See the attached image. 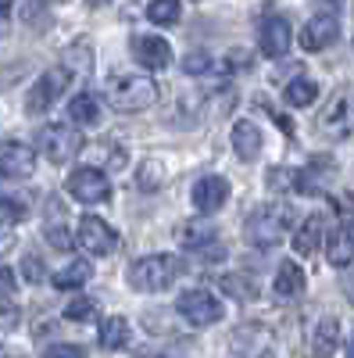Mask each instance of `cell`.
<instances>
[{
  "label": "cell",
  "mask_w": 354,
  "mask_h": 358,
  "mask_svg": "<svg viewBox=\"0 0 354 358\" xmlns=\"http://www.w3.org/2000/svg\"><path fill=\"white\" fill-rule=\"evenodd\" d=\"M293 229V204L290 201H265L261 208L247 215L244 222V241L254 251H272L279 248Z\"/></svg>",
  "instance_id": "6da1fadb"
},
{
  "label": "cell",
  "mask_w": 354,
  "mask_h": 358,
  "mask_svg": "<svg viewBox=\"0 0 354 358\" xmlns=\"http://www.w3.org/2000/svg\"><path fill=\"white\" fill-rule=\"evenodd\" d=\"M183 276V258L179 255H147L129 265V287L140 294H161Z\"/></svg>",
  "instance_id": "7a4b0ae2"
},
{
  "label": "cell",
  "mask_w": 354,
  "mask_h": 358,
  "mask_svg": "<svg viewBox=\"0 0 354 358\" xmlns=\"http://www.w3.org/2000/svg\"><path fill=\"white\" fill-rule=\"evenodd\" d=\"M104 97L118 111H147L158 101V86L147 76H111L104 86Z\"/></svg>",
  "instance_id": "3957f363"
},
{
  "label": "cell",
  "mask_w": 354,
  "mask_h": 358,
  "mask_svg": "<svg viewBox=\"0 0 354 358\" xmlns=\"http://www.w3.org/2000/svg\"><path fill=\"white\" fill-rule=\"evenodd\" d=\"M175 312H179L186 322H193V326H215V322H222V315H226L222 301H219L212 290H204V287L183 290L179 301H175Z\"/></svg>",
  "instance_id": "277c9868"
},
{
  "label": "cell",
  "mask_w": 354,
  "mask_h": 358,
  "mask_svg": "<svg viewBox=\"0 0 354 358\" xmlns=\"http://www.w3.org/2000/svg\"><path fill=\"white\" fill-rule=\"evenodd\" d=\"M68 83H72V76H68L61 65H57V69H47V72L33 83V90H29L25 111H29V115H43V111H50L54 101L68 90Z\"/></svg>",
  "instance_id": "5b68a950"
},
{
  "label": "cell",
  "mask_w": 354,
  "mask_h": 358,
  "mask_svg": "<svg viewBox=\"0 0 354 358\" xmlns=\"http://www.w3.org/2000/svg\"><path fill=\"white\" fill-rule=\"evenodd\" d=\"M68 197H75L79 204H104L111 197V179L104 176V169H94V165H86V169H75L68 176Z\"/></svg>",
  "instance_id": "8992f818"
},
{
  "label": "cell",
  "mask_w": 354,
  "mask_h": 358,
  "mask_svg": "<svg viewBox=\"0 0 354 358\" xmlns=\"http://www.w3.org/2000/svg\"><path fill=\"white\" fill-rule=\"evenodd\" d=\"M75 244L86 255H111V251H118V233L97 215H82L75 226Z\"/></svg>",
  "instance_id": "52a82bcc"
},
{
  "label": "cell",
  "mask_w": 354,
  "mask_h": 358,
  "mask_svg": "<svg viewBox=\"0 0 354 358\" xmlns=\"http://www.w3.org/2000/svg\"><path fill=\"white\" fill-rule=\"evenodd\" d=\"M40 151L47 155V162L65 165V162H72L82 151V136L72 126H47L40 133Z\"/></svg>",
  "instance_id": "ba28073f"
},
{
  "label": "cell",
  "mask_w": 354,
  "mask_h": 358,
  "mask_svg": "<svg viewBox=\"0 0 354 358\" xmlns=\"http://www.w3.org/2000/svg\"><path fill=\"white\" fill-rule=\"evenodd\" d=\"M340 40V15L330 8V11H318V15H311L308 22H304V29H301V47L304 50H330L333 43Z\"/></svg>",
  "instance_id": "9c48e42d"
},
{
  "label": "cell",
  "mask_w": 354,
  "mask_h": 358,
  "mask_svg": "<svg viewBox=\"0 0 354 358\" xmlns=\"http://www.w3.org/2000/svg\"><path fill=\"white\" fill-rule=\"evenodd\" d=\"M190 201H193V208L200 215H215L219 208H226V201H229V179H222V176H200L193 183V190H190Z\"/></svg>",
  "instance_id": "30bf717a"
},
{
  "label": "cell",
  "mask_w": 354,
  "mask_h": 358,
  "mask_svg": "<svg viewBox=\"0 0 354 358\" xmlns=\"http://www.w3.org/2000/svg\"><path fill=\"white\" fill-rule=\"evenodd\" d=\"M258 43L265 57H286L290 54V22L283 15H265L258 25Z\"/></svg>",
  "instance_id": "8fae6325"
},
{
  "label": "cell",
  "mask_w": 354,
  "mask_h": 358,
  "mask_svg": "<svg viewBox=\"0 0 354 358\" xmlns=\"http://www.w3.org/2000/svg\"><path fill=\"white\" fill-rule=\"evenodd\" d=\"M129 47H133L136 62H140L143 69H151V72L172 65V47H168V40H161V36H154V33H136Z\"/></svg>",
  "instance_id": "7c38bea8"
},
{
  "label": "cell",
  "mask_w": 354,
  "mask_h": 358,
  "mask_svg": "<svg viewBox=\"0 0 354 358\" xmlns=\"http://www.w3.org/2000/svg\"><path fill=\"white\" fill-rule=\"evenodd\" d=\"M36 169V151L22 140L0 143V176H29Z\"/></svg>",
  "instance_id": "4fadbf2b"
},
{
  "label": "cell",
  "mask_w": 354,
  "mask_h": 358,
  "mask_svg": "<svg viewBox=\"0 0 354 358\" xmlns=\"http://www.w3.org/2000/svg\"><path fill=\"white\" fill-rule=\"evenodd\" d=\"M43 236H47V244H50V248H57V251H72V244H75V236H72V233H68V226H65V204L57 201V197H47Z\"/></svg>",
  "instance_id": "5bb4252c"
},
{
  "label": "cell",
  "mask_w": 354,
  "mask_h": 358,
  "mask_svg": "<svg viewBox=\"0 0 354 358\" xmlns=\"http://www.w3.org/2000/svg\"><path fill=\"white\" fill-rule=\"evenodd\" d=\"M326 258L337 268H347L354 262V219H340V226L326 236Z\"/></svg>",
  "instance_id": "9a60e30c"
},
{
  "label": "cell",
  "mask_w": 354,
  "mask_h": 358,
  "mask_svg": "<svg viewBox=\"0 0 354 358\" xmlns=\"http://www.w3.org/2000/svg\"><path fill=\"white\" fill-rule=\"evenodd\" d=\"M229 143H233V151H236V158H240V162H254V158L261 155V147H265L261 129H258L254 122H247V118H240V122H233Z\"/></svg>",
  "instance_id": "2e32d148"
},
{
  "label": "cell",
  "mask_w": 354,
  "mask_h": 358,
  "mask_svg": "<svg viewBox=\"0 0 354 358\" xmlns=\"http://www.w3.org/2000/svg\"><path fill=\"white\" fill-rule=\"evenodd\" d=\"M326 244V215H308L297 229H293V251L297 255H315Z\"/></svg>",
  "instance_id": "e0dca14e"
},
{
  "label": "cell",
  "mask_w": 354,
  "mask_h": 358,
  "mask_svg": "<svg viewBox=\"0 0 354 358\" xmlns=\"http://www.w3.org/2000/svg\"><path fill=\"white\" fill-rule=\"evenodd\" d=\"M272 294L279 301H293V297L304 294V268L297 262H283L276 268V280H272Z\"/></svg>",
  "instance_id": "ac0fdd59"
},
{
  "label": "cell",
  "mask_w": 354,
  "mask_h": 358,
  "mask_svg": "<svg viewBox=\"0 0 354 358\" xmlns=\"http://www.w3.org/2000/svg\"><path fill=\"white\" fill-rule=\"evenodd\" d=\"M175 241L190 251H204V244L215 241V226L208 219H186V222L175 226Z\"/></svg>",
  "instance_id": "d6986e66"
},
{
  "label": "cell",
  "mask_w": 354,
  "mask_h": 358,
  "mask_svg": "<svg viewBox=\"0 0 354 358\" xmlns=\"http://www.w3.org/2000/svg\"><path fill=\"white\" fill-rule=\"evenodd\" d=\"M129 337H133L129 319L111 315V319H104V322H101V348H104V351H122V348L129 344Z\"/></svg>",
  "instance_id": "ffe728a7"
},
{
  "label": "cell",
  "mask_w": 354,
  "mask_h": 358,
  "mask_svg": "<svg viewBox=\"0 0 354 358\" xmlns=\"http://www.w3.org/2000/svg\"><path fill=\"white\" fill-rule=\"evenodd\" d=\"M68 118H72V126H97L101 122V101L94 94H75L68 101Z\"/></svg>",
  "instance_id": "44dd1931"
},
{
  "label": "cell",
  "mask_w": 354,
  "mask_h": 358,
  "mask_svg": "<svg viewBox=\"0 0 354 358\" xmlns=\"http://www.w3.org/2000/svg\"><path fill=\"white\" fill-rule=\"evenodd\" d=\"M94 280V265L86 262V258H75L72 265H65L61 273H54V287L57 290H75V287H82V283H90Z\"/></svg>",
  "instance_id": "7402d4cb"
},
{
  "label": "cell",
  "mask_w": 354,
  "mask_h": 358,
  "mask_svg": "<svg viewBox=\"0 0 354 358\" xmlns=\"http://www.w3.org/2000/svg\"><path fill=\"white\" fill-rule=\"evenodd\" d=\"M337 348H340V322H337V319H322L315 330H311V351L326 358V355H333Z\"/></svg>",
  "instance_id": "603a6c76"
},
{
  "label": "cell",
  "mask_w": 354,
  "mask_h": 358,
  "mask_svg": "<svg viewBox=\"0 0 354 358\" xmlns=\"http://www.w3.org/2000/svg\"><path fill=\"white\" fill-rule=\"evenodd\" d=\"M68 76H90L94 72V47L86 43V40H79V43H72L68 50H65V65H61Z\"/></svg>",
  "instance_id": "cb8c5ba5"
},
{
  "label": "cell",
  "mask_w": 354,
  "mask_h": 358,
  "mask_svg": "<svg viewBox=\"0 0 354 358\" xmlns=\"http://www.w3.org/2000/svg\"><path fill=\"white\" fill-rule=\"evenodd\" d=\"M315 97H318V83L315 79H293V83H286V104L308 108Z\"/></svg>",
  "instance_id": "d4e9b609"
},
{
  "label": "cell",
  "mask_w": 354,
  "mask_h": 358,
  "mask_svg": "<svg viewBox=\"0 0 354 358\" xmlns=\"http://www.w3.org/2000/svg\"><path fill=\"white\" fill-rule=\"evenodd\" d=\"M29 201L22 194H0V226H15L18 219H25Z\"/></svg>",
  "instance_id": "484cf974"
},
{
  "label": "cell",
  "mask_w": 354,
  "mask_h": 358,
  "mask_svg": "<svg viewBox=\"0 0 354 358\" xmlns=\"http://www.w3.org/2000/svg\"><path fill=\"white\" fill-rule=\"evenodd\" d=\"M183 15V8L175 4V0H154V4H147V18L154 25H175Z\"/></svg>",
  "instance_id": "4316f807"
},
{
  "label": "cell",
  "mask_w": 354,
  "mask_h": 358,
  "mask_svg": "<svg viewBox=\"0 0 354 358\" xmlns=\"http://www.w3.org/2000/svg\"><path fill=\"white\" fill-rule=\"evenodd\" d=\"M65 319H72V322L97 319V301L94 297H75V301H68V308H65Z\"/></svg>",
  "instance_id": "83f0119b"
},
{
  "label": "cell",
  "mask_w": 354,
  "mask_h": 358,
  "mask_svg": "<svg viewBox=\"0 0 354 358\" xmlns=\"http://www.w3.org/2000/svg\"><path fill=\"white\" fill-rule=\"evenodd\" d=\"M136 179H140V187H143V190H158V187L165 183V169H161V162H143Z\"/></svg>",
  "instance_id": "f1b7e54d"
},
{
  "label": "cell",
  "mask_w": 354,
  "mask_h": 358,
  "mask_svg": "<svg viewBox=\"0 0 354 358\" xmlns=\"http://www.w3.org/2000/svg\"><path fill=\"white\" fill-rule=\"evenodd\" d=\"M208 69H212V57L204 54V50H193V54L183 57V72H190V76H200V72H208Z\"/></svg>",
  "instance_id": "f546056e"
},
{
  "label": "cell",
  "mask_w": 354,
  "mask_h": 358,
  "mask_svg": "<svg viewBox=\"0 0 354 358\" xmlns=\"http://www.w3.org/2000/svg\"><path fill=\"white\" fill-rule=\"evenodd\" d=\"M40 358H86V351L79 344H50Z\"/></svg>",
  "instance_id": "4dcf8cb0"
},
{
  "label": "cell",
  "mask_w": 354,
  "mask_h": 358,
  "mask_svg": "<svg viewBox=\"0 0 354 358\" xmlns=\"http://www.w3.org/2000/svg\"><path fill=\"white\" fill-rule=\"evenodd\" d=\"M22 273H25L29 280H33V283H40V280H43V262H40V258H33V255H29V258L22 262Z\"/></svg>",
  "instance_id": "1f68e13d"
},
{
  "label": "cell",
  "mask_w": 354,
  "mask_h": 358,
  "mask_svg": "<svg viewBox=\"0 0 354 358\" xmlns=\"http://www.w3.org/2000/svg\"><path fill=\"white\" fill-rule=\"evenodd\" d=\"M333 204H337V212L354 215V194H340V197H333Z\"/></svg>",
  "instance_id": "d6a6232c"
},
{
  "label": "cell",
  "mask_w": 354,
  "mask_h": 358,
  "mask_svg": "<svg viewBox=\"0 0 354 358\" xmlns=\"http://www.w3.org/2000/svg\"><path fill=\"white\" fill-rule=\"evenodd\" d=\"M11 248H15V233H11V226H0V255L11 251Z\"/></svg>",
  "instance_id": "836d02e7"
},
{
  "label": "cell",
  "mask_w": 354,
  "mask_h": 358,
  "mask_svg": "<svg viewBox=\"0 0 354 358\" xmlns=\"http://www.w3.org/2000/svg\"><path fill=\"white\" fill-rule=\"evenodd\" d=\"M0 290H15V273L8 265H0Z\"/></svg>",
  "instance_id": "e575fe53"
},
{
  "label": "cell",
  "mask_w": 354,
  "mask_h": 358,
  "mask_svg": "<svg viewBox=\"0 0 354 358\" xmlns=\"http://www.w3.org/2000/svg\"><path fill=\"white\" fill-rule=\"evenodd\" d=\"M344 290H347V301H354V276L347 280V287H344Z\"/></svg>",
  "instance_id": "d590c367"
},
{
  "label": "cell",
  "mask_w": 354,
  "mask_h": 358,
  "mask_svg": "<svg viewBox=\"0 0 354 358\" xmlns=\"http://www.w3.org/2000/svg\"><path fill=\"white\" fill-rule=\"evenodd\" d=\"M347 358H354V341H351V344H347Z\"/></svg>",
  "instance_id": "8d00e7d4"
}]
</instances>
